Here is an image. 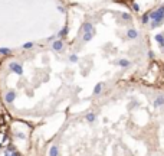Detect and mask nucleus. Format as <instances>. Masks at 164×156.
Listing matches in <instances>:
<instances>
[{
  "label": "nucleus",
  "mask_w": 164,
  "mask_h": 156,
  "mask_svg": "<svg viewBox=\"0 0 164 156\" xmlns=\"http://www.w3.org/2000/svg\"><path fill=\"white\" fill-rule=\"evenodd\" d=\"M163 22H164V4H161L150 13V25H151L150 27L151 29L158 27L160 25H163Z\"/></svg>",
  "instance_id": "obj_1"
},
{
  "label": "nucleus",
  "mask_w": 164,
  "mask_h": 156,
  "mask_svg": "<svg viewBox=\"0 0 164 156\" xmlns=\"http://www.w3.org/2000/svg\"><path fill=\"white\" fill-rule=\"evenodd\" d=\"M9 68L13 71V72H16V74H19V75H22L23 74V68L19 65V64H16V62H12L10 65H9Z\"/></svg>",
  "instance_id": "obj_2"
},
{
  "label": "nucleus",
  "mask_w": 164,
  "mask_h": 156,
  "mask_svg": "<svg viewBox=\"0 0 164 156\" xmlns=\"http://www.w3.org/2000/svg\"><path fill=\"white\" fill-rule=\"evenodd\" d=\"M127 38H128V39H137V38H138V32H137V29L130 27V29L127 30Z\"/></svg>",
  "instance_id": "obj_3"
},
{
  "label": "nucleus",
  "mask_w": 164,
  "mask_h": 156,
  "mask_svg": "<svg viewBox=\"0 0 164 156\" xmlns=\"http://www.w3.org/2000/svg\"><path fill=\"white\" fill-rule=\"evenodd\" d=\"M160 106H164V94L157 95V98L153 103V107H160Z\"/></svg>",
  "instance_id": "obj_4"
},
{
  "label": "nucleus",
  "mask_w": 164,
  "mask_h": 156,
  "mask_svg": "<svg viewBox=\"0 0 164 156\" xmlns=\"http://www.w3.org/2000/svg\"><path fill=\"white\" fill-rule=\"evenodd\" d=\"M117 64H118L120 67H122V68H127V67L131 65V61H128V59H120Z\"/></svg>",
  "instance_id": "obj_5"
},
{
  "label": "nucleus",
  "mask_w": 164,
  "mask_h": 156,
  "mask_svg": "<svg viewBox=\"0 0 164 156\" xmlns=\"http://www.w3.org/2000/svg\"><path fill=\"white\" fill-rule=\"evenodd\" d=\"M154 39H156V41L158 42V45L163 48V46H164V36H163V33H158V35H156V36H154Z\"/></svg>",
  "instance_id": "obj_6"
},
{
  "label": "nucleus",
  "mask_w": 164,
  "mask_h": 156,
  "mask_svg": "<svg viewBox=\"0 0 164 156\" xmlns=\"http://www.w3.org/2000/svg\"><path fill=\"white\" fill-rule=\"evenodd\" d=\"M62 46H63L62 41H55V42H53V49H55V51H61Z\"/></svg>",
  "instance_id": "obj_7"
},
{
  "label": "nucleus",
  "mask_w": 164,
  "mask_h": 156,
  "mask_svg": "<svg viewBox=\"0 0 164 156\" xmlns=\"http://www.w3.org/2000/svg\"><path fill=\"white\" fill-rule=\"evenodd\" d=\"M13 100H14V93H13V91L7 93V95H6V101H7V103H13Z\"/></svg>",
  "instance_id": "obj_8"
},
{
  "label": "nucleus",
  "mask_w": 164,
  "mask_h": 156,
  "mask_svg": "<svg viewBox=\"0 0 164 156\" xmlns=\"http://www.w3.org/2000/svg\"><path fill=\"white\" fill-rule=\"evenodd\" d=\"M141 22L146 25V23H148L150 22V13H144L143 16H141Z\"/></svg>",
  "instance_id": "obj_9"
},
{
  "label": "nucleus",
  "mask_w": 164,
  "mask_h": 156,
  "mask_svg": "<svg viewBox=\"0 0 164 156\" xmlns=\"http://www.w3.org/2000/svg\"><path fill=\"white\" fill-rule=\"evenodd\" d=\"M82 30H84V32H92V25H91V23H84Z\"/></svg>",
  "instance_id": "obj_10"
},
{
  "label": "nucleus",
  "mask_w": 164,
  "mask_h": 156,
  "mask_svg": "<svg viewBox=\"0 0 164 156\" xmlns=\"http://www.w3.org/2000/svg\"><path fill=\"white\" fill-rule=\"evenodd\" d=\"M92 36H94V32H85V35H84V41L88 42V41L92 39Z\"/></svg>",
  "instance_id": "obj_11"
},
{
  "label": "nucleus",
  "mask_w": 164,
  "mask_h": 156,
  "mask_svg": "<svg viewBox=\"0 0 164 156\" xmlns=\"http://www.w3.org/2000/svg\"><path fill=\"white\" fill-rule=\"evenodd\" d=\"M101 90H102V84L99 82V84H97V85H95V88H94V94H95V95H98V94L101 93Z\"/></svg>",
  "instance_id": "obj_12"
},
{
  "label": "nucleus",
  "mask_w": 164,
  "mask_h": 156,
  "mask_svg": "<svg viewBox=\"0 0 164 156\" xmlns=\"http://www.w3.org/2000/svg\"><path fill=\"white\" fill-rule=\"evenodd\" d=\"M121 17H122L124 20H127V22H131V20H133V16H131L130 13H122Z\"/></svg>",
  "instance_id": "obj_13"
},
{
  "label": "nucleus",
  "mask_w": 164,
  "mask_h": 156,
  "mask_svg": "<svg viewBox=\"0 0 164 156\" xmlns=\"http://www.w3.org/2000/svg\"><path fill=\"white\" fill-rule=\"evenodd\" d=\"M86 120L92 123V122L95 120V114H94V113H89V114H86Z\"/></svg>",
  "instance_id": "obj_14"
},
{
  "label": "nucleus",
  "mask_w": 164,
  "mask_h": 156,
  "mask_svg": "<svg viewBox=\"0 0 164 156\" xmlns=\"http://www.w3.org/2000/svg\"><path fill=\"white\" fill-rule=\"evenodd\" d=\"M50 156H58V148H56V146H52V149H50Z\"/></svg>",
  "instance_id": "obj_15"
},
{
  "label": "nucleus",
  "mask_w": 164,
  "mask_h": 156,
  "mask_svg": "<svg viewBox=\"0 0 164 156\" xmlns=\"http://www.w3.org/2000/svg\"><path fill=\"white\" fill-rule=\"evenodd\" d=\"M0 54H3V55H9V54H10V49H7V48H0Z\"/></svg>",
  "instance_id": "obj_16"
},
{
  "label": "nucleus",
  "mask_w": 164,
  "mask_h": 156,
  "mask_svg": "<svg viewBox=\"0 0 164 156\" xmlns=\"http://www.w3.org/2000/svg\"><path fill=\"white\" fill-rule=\"evenodd\" d=\"M133 9H134L135 12H138V10H140V6H138L137 3H133Z\"/></svg>",
  "instance_id": "obj_17"
},
{
  "label": "nucleus",
  "mask_w": 164,
  "mask_h": 156,
  "mask_svg": "<svg viewBox=\"0 0 164 156\" xmlns=\"http://www.w3.org/2000/svg\"><path fill=\"white\" fill-rule=\"evenodd\" d=\"M32 46H33V43H32V42H27V43H24V45H23V48H32Z\"/></svg>",
  "instance_id": "obj_18"
},
{
  "label": "nucleus",
  "mask_w": 164,
  "mask_h": 156,
  "mask_svg": "<svg viewBox=\"0 0 164 156\" xmlns=\"http://www.w3.org/2000/svg\"><path fill=\"white\" fill-rule=\"evenodd\" d=\"M76 59H78L76 55H71V61H72V62H76Z\"/></svg>",
  "instance_id": "obj_19"
},
{
  "label": "nucleus",
  "mask_w": 164,
  "mask_h": 156,
  "mask_svg": "<svg viewBox=\"0 0 164 156\" xmlns=\"http://www.w3.org/2000/svg\"><path fill=\"white\" fill-rule=\"evenodd\" d=\"M66 32H68V27H63V29L61 30V33H59V35H65Z\"/></svg>",
  "instance_id": "obj_20"
},
{
  "label": "nucleus",
  "mask_w": 164,
  "mask_h": 156,
  "mask_svg": "<svg viewBox=\"0 0 164 156\" xmlns=\"http://www.w3.org/2000/svg\"><path fill=\"white\" fill-rule=\"evenodd\" d=\"M148 56H150V58H154V52H153V51H148Z\"/></svg>",
  "instance_id": "obj_21"
},
{
  "label": "nucleus",
  "mask_w": 164,
  "mask_h": 156,
  "mask_svg": "<svg viewBox=\"0 0 164 156\" xmlns=\"http://www.w3.org/2000/svg\"><path fill=\"white\" fill-rule=\"evenodd\" d=\"M6 156H17V153H12V155H9V153H6Z\"/></svg>",
  "instance_id": "obj_22"
},
{
  "label": "nucleus",
  "mask_w": 164,
  "mask_h": 156,
  "mask_svg": "<svg viewBox=\"0 0 164 156\" xmlns=\"http://www.w3.org/2000/svg\"><path fill=\"white\" fill-rule=\"evenodd\" d=\"M163 36H164V32H163Z\"/></svg>",
  "instance_id": "obj_23"
},
{
  "label": "nucleus",
  "mask_w": 164,
  "mask_h": 156,
  "mask_svg": "<svg viewBox=\"0 0 164 156\" xmlns=\"http://www.w3.org/2000/svg\"><path fill=\"white\" fill-rule=\"evenodd\" d=\"M163 51H164V46H163Z\"/></svg>",
  "instance_id": "obj_24"
}]
</instances>
